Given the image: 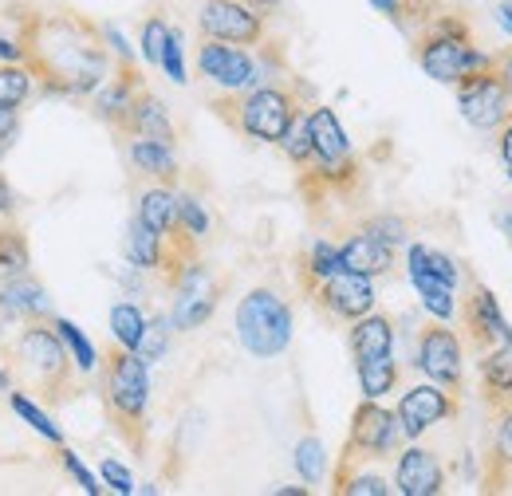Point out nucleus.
Segmentation results:
<instances>
[{"label":"nucleus","mask_w":512,"mask_h":496,"mask_svg":"<svg viewBox=\"0 0 512 496\" xmlns=\"http://www.w3.org/2000/svg\"><path fill=\"white\" fill-rule=\"evenodd\" d=\"M28 67L44 95L91 99L115 71V60L103 40V24H91L79 12H36L28 32Z\"/></svg>","instance_id":"f257e3e1"},{"label":"nucleus","mask_w":512,"mask_h":496,"mask_svg":"<svg viewBox=\"0 0 512 496\" xmlns=\"http://www.w3.org/2000/svg\"><path fill=\"white\" fill-rule=\"evenodd\" d=\"M308 126H312V162L296 170V186L304 193L308 209L316 213L323 201L351 197L363 186V166H359L355 146L331 107H312Z\"/></svg>","instance_id":"f03ea898"},{"label":"nucleus","mask_w":512,"mask_h":496,"mask_svg":"<svg viewBox=\"0 0 512 496\" xmlns=\"http://www.w3.org/2000/svg\"><path fill=\"white\" fill-rule=\"evenodd\" d=\"M99 371H103L99 386H103L107 422L130 453L142 457L150 441V363L138 351L115 343L107 359H99Z\"/></svg>","instance_id":"7ed1b4c3"},{"label":"nucleus","mask_w":512,"mask_h":496,"mask_svg":"<svg viewBox=\"0 0 512 496\" xmlns=\"http://www.w3.org/2000/svg\"><path fill=\"white\" fill-rule=\"evenodd\" d=\"M209 107L241 138L276 146L288 123L296 119V111H304V87L288 75V79H276V83H256L249 91H221Z\"/></svg>","instance_id":"20e7f679"},{"label":"nucleus","mask_w":512,"mask_h":496,"mask_svg":"<svg viewBox=\"0 0 512 496\" xmlns=\"http://www.w3.org/2000/svg\"><path fill=\"white\" fill-rule=\"evenodd\" d=\"M75 359L67 355L60 331L52 319H32L12 339V378H20L28 390H36L48 406H60L75 390Z\"/></svg>","instance_id":"39448f33"},{"label":"nucleus","mask_w":512,"mask_h":496,"mask_svg":"<svg viewBox=\"0 0 512 496\" xmlns=\"http://www.w3.org/2000/svg\"><path fill=\"white\" fill-rule=\"evenodd\" d=\"M414 60L434 83L453 87L465 71L493 63V56L473 44V28L461 12H438L426 28L414 32Z\"/></svg>","instance_id":"423d86ee"},{"label":"nucleus","mask_w":512,"mask_h":496,"mask_svg":"<svg viewBox=\"0 0 512 496\" xmlns=\"http://www.w3.org/2000/svg\"><path fill=\"white\" fill-rule=\"evenodd\" d=\"M237 339L253 359H276L292 343V308L280 292L253 288L237 304Z\"/></svg>","instance_id":"0eeeda50"},{"label":"nucleus","mask_w":512,"mask_h":496,"mask_svg":"<svg viewBox=\"0 0 512 496\" xmlns=\"http://www.w3.org/2000/svg\"><path fill=\"white\" fill-rule=\"evenodd\" d=\"M402 441L406 437H402V426H398L394 410L379 406V398H363L355 406V414H351V430H347V441H343L339 465L331 473V485L343 481L363 461H386V457H394Z\"/></svg>","instance_id":"6e6552de"},{"label":"nucleus","mask_w":512,"mask_h":496,"mask_svg":"<svg viewBox=\"0 0 512 496\" xmlns=\"http://www.w3.org/2000/svg\"><path fill=\"white\" fill-rule=\"evenodd\" d=\"M174 292V304H170V319H174V331H197L213 319V311L221 308V296H225V280L197 256L190 268L170 284Z\"/></svg>","instance_id":"1a4fd4ad"},{"label":"nucleus","mask_w":512,"mask_h":496,"mask_svg":"<svg viewBox=\"0 0 512 496\" xmlns=\"http://www.w3.org/2000/svg\"><path fill=\"white\" fill-rule=\"evenodd\" d=\"M453 91H457V111H461V119L469 126H477V130H497V126L512 115V99L493 63L465 71V75L453 83Z\"/></svg>","instance_id":"9d476101"},{"label":"nucleus","mask_w":512,"mask_h":496,"mask_svg":"<svg viewBox=\"0 0 512 496\" xmlns=\"http://www.w3.org/2000/svg\"><path fill=\"white\" fill-rule=\"evenodd\" d=\"M197 32H201V40L260 48L264 36H268V16H260L249 0H201Z\"/></svg>","instance_id":"9b49d317"},{"label":"nucleus","mask_w":512,"mask_h":496,"mask_svg":"<svg viewBox=\"0 0 512 496\" xmlns=\"http://www.w3.org/2000/svg\"><path fill=\"white\" fill-rule=\"evenodd\" d=\"M308 300H312V308L327 315L331 323H355L359 315H367V311H375V280L371 276H359V272H347V268H339L335 276H327L320 280L316 288H308L304 292Z\"/></svg>","instance_id":"f8f14e48"},{"label":"nucleus","mask_w":512,"mask_h":496,"mask_svg":"<svg viewBox=\"0 0 512 496\" xmlns=\"http://www.w3.org/2000/svg\"><path fill=\"white\" fill-rule=\"evenodd\" d=\"M457 414H461V394H453V390L438 386V382H418V386H410V390L398 398V406H394V418H398L406 441H418L430 426L453 422Z\"/></svg>","instance_id":"ddd939ff"},{"label":"nucleus","mask_w":512,"mask_h":496,"mask_svg":"<svg viewBox=\"0 0 512 496\" xmlns=\"http://www.w3.org/2000/svg\"><path fill=\"white\" fill-rule=\"evenodd\" d=\"M418 371L426 374L430 382L446 386L453 394L465 390V359H461V339L457 331H449L442 319L426 323L418 331Z\"/></svg>","instance_id":"4468645a"},{"label":"nucleus","mask_w":512,"mask_h":496,"mask_svg":"<svg viewBox=\"0 0 512 496\" xmlns=\"http://www.w3.org/2000/svg\"><path fill=\"white\" fill-rule=\"evenodd\" d=\"M461 315V327H465V343L481 355V351H493V347H505L512 343V327L505 319V311L497 304V296L485 288V284H469L465 292V304L457 308Z\"/></svg>","instance_id":"2eb2a0df"},{"label":"nucleus","mask_w":512,"mask_h":496,"mask_svg":"<svg viewBox=\"0 0 512 496\" xmlns=\"http://www.w3.org/2000/svg\"><path fill=\"white\" fill-rule=\"evenodd\" d=\"M197 71L217 83L221 91H249L256 87V60L253 48L221 44V40H201L197 44Z\"/></svg>","instance_id":"dca6fc26"},{"label":"nucleus","mask_w":512,"mask_h":496,"mask_svg":"<svg viewBox=\"0 0 512 496\" xmlns=\"http://www.w3.org/2000/svg\"><path fill=\"white\" fill-rule=\"evenodd\" d=\"M142 87H146V79H142L138 63H115V71H111V75L99 83V91L91 95L95 119H103L111 130L123 134L130 119V107H134V99H138Z\"/></svg>","instance_id":"f3484780"},{"label":"nucleus","mask_w":512,"mask_h":496,"mask_svg":"<svg viewBox=\"0 0 512 496\" xmlns=\"http://www.w3.org/2000/svg\"><path fill=\"white\" fill-rule=\"evenodd\" d=\"M394 489L402 496H438L446 493V465L434 449L410 445L394 461Z\"/></svg>","instance_id":"a211bd4d"},{"label":"nucleus","mask_w":512,"mask_h":496,"mask_svg":"<svg viewBox=\"0 0 512 496\" xmlns=\"http://www.w3.org/2000/svg\"><path fill=\"white\" fill-rule=\"evenodd\" d=\"M493 434L481 457V493L501 496L512 489V406L493 410Z\"/></svg>","instance_id":"6ab92c4d"},{"label":"nucleus","mask_w":512,"mask_h":496,"mask_svg":"<svg viewBox=\"0 0 512 496\" xmlns=\"http://www.w3.org/2000/svg\"><path fill=\"white\" fill-rule=\"evenodd\" d=\"M426 245H410L406 248V272H410V284H414V292H418V300H422V308L430 311V319H442L449 323L453 315H457V296H453V284H446L442 276H434L430 268H426Z\"/></svg>","instance_id":"aec40b11"},{"label":"nucleus","mask_w":512,"mask_h":496,"mask_svg":"<svg viewBox=\"0 0 512 496\" xmlns=\"http://www.w3.org/2000/svg\"><path fill=\"white\" fill-rule=\"evenodd\" d=\"M477 394L489 414L512 406V343L477 355Z\"/></svg>","instance_id":"412c9836"},{"label":"nucleus","mask_w":512,"mask_h":496,"mask_svg":"<svg viewBox=\"0 0 512 496\" xmlns=\"http://www.w3.org/2000/svg\"><path fill=\"white\" fill-rule=\"evenodd\" d=\"M398 248L383 245L379 237H371V233H363V229H355L343 245H339V260H343V268L347 272H359V276H371V280H383L394 272V264H398V256H394Z\"/></svg>","instance_id":"4be33fe9"},{"label":"nucleus","mask_w":512,"mask_h":496,"mask_svg":"<svg viewBox=\"0 0 512 496\" xmlns=\"http://www.w3.org/2000/svg\"><path fill=\"white\" fill-rule=\"evenodd\" d=\"M127 158H130V166H134V174H142V178H150V182H162V186H178L182 166H178L174 142H158V138L134 134L127 142Z\"/></svg>","instance_id":"5701e85b"},{"label":"nucleus","mask_w":512,"mask_h":496,"mask_svg":"<svg viewBox=\"0 0 512 496\" xmlns=\"http://www.w3.org/2000/svg\"><path fill=\"white\" fill-rule=\"evenodd\" d=\"M347 347L351 359H379V355H394V319L383 311H367L351 323L347 331Z\"/></svg>","instance_id":"b1692460"},{"label":"nucleus","mask_w":512,"mask_h":496,"mask_svg":"<svg viewBox=\"0 0 512 496\" xmlns=\"http://www.w3.org/2000/svg\"><path fill=\"white\" fill-rule=\"evenodd\" d=\"M134 134H142V138H158V142H178V130H174V119H170L166 103H162L150 87H142L138 99H134V107H130V119H127L123 138H134Z\"/></svg>","instance_id":"393cba45"},{"label":"nucleus","mask_w":512,"mask_h":496,"mask_svg":"<svg viewBox=\"0 0 512 496\" xmlns=\"http://www.w3.org/2000/svg\"><path fill=\"white\" fill-rule=\"evenodd\" d=\"M123 256L134 272H158L162 256H166V237L154 233L142 217H130L127 237H123Z\"/></svg>","instance_id":"a878e982"},{"label":"nucleus","mask_w":512,"mask_h":496,"mask_svg":"<svg viewBox=\"0 0 512 496\" xmlns=\"http://www.w3.org/2000/svg\"><path fill=\"white\" fill-rule=\"evenodd\" d=\"M134 217H142L154 233H170L178 225V189L162 186V182H150V186L138 193L134 201Z\"/></svg>","instance_id":"bb28decb"},{"label":"nucleus","mask_w":512,"mask_h":496,"mask_svg":"<svg viewBox=\"0 0 512 496\" xmlns=\"http://www.w3.org/2000/svg\"><path fill=\"white\" fill-rule=\"evenodd\" d=\"M36 75L28 63H0V119H16L20 107L32 99Z\"/></svg>","instance_id":"cd10ccee"},{"label":"nucleus","mask_w":512,"mask_h":496,"mask_svg":"<svg viewBox=\"0 0 512 496\" xmlns=\"http://www.w3.org/2000/svg\"><path fill=\"white\" fill-rule=\"evenodd\" d=\"M371 8L383 12L394 28H402V32L414 36L418 28H426L442 12V0H371Z\"/></svg>","instance_id":"c85d7f7f"},{"label":"nucleus","mask_w":512,"mask_h":496,"mask_svg":"<svg viewBox=\"0 0 512 496\" xmlns=\"http://www.w3.org/2000/svg\"><path fill=\"white\" fill-rule=\"evenodd\" d=\"M339 268H343V260H339V245H335V241H327V237H320L308 252H300V256H296V276H300V288H304V292H308V288H316V284L327 280V276H335Z\"/></svg>","instance_id":"c756f323"},{"label":"nucleus","mask_w":512,"mask_h":496,"mask_svg":"<svg viewBox=\"0 0 512 496\" xmlns=\"http://www.w3.org/2000/svg\"><path fill=\"white\" fill-rule=\"evenodd\" d=\"M8 406H12V414H16L32 434H40L48 445H56V449L64 445V430L52 422V414H48L32 394H24V390H8Z\"/></svg>","instance_id":"7c9ffc66"},{"label":"nucleus","mask_w":512,"mask_h":496,"mask_svg":"<svg viewBox=\"0 0 512 496\" xmlns=\"http://www.w3.org/2000/svg\"><path fill=\"white\" fill-rule=\"evenodd\" d=\"M8 20L12 24L0 28V63H28V32H32L36 12L24 8V4H12Z\"/></svg>","instance_id":"2f4dec72"},{"label":"nucleus","mask_w":512,"mask_h":496,"mask_svg":"<svg viewBox=\"0 0 512 496\" xmlns=\"http://www.w3.org/2000/svg\"><path fill=\"white\" fill-rule=\"evenodd\" d=\"M28 268H32V248L24 229H16L12 221H0V280L28 276Z\"/></svg>","instance_id":"473e14b6"},{"label":"nucleus","mask_w":512,"mask_h":496,"mask_svg":"<svg viewBox=\"0 0 512 496\" xmlns=\"http://www.w3.org/2000/svg\"><path fill=\"white\" fill-rule=\"evenodd\" d=\"M355 374H359V390L363 398H386L398 386V363L394 355H379V359H355Z\"/></svg>","instance_id":"72a5a7b5"},{"label":"nucleus","mask_w":512,"mask_h":496,"mask_svg":"<svg viewBox=\"0 0 512 496\" xmlns=\"http://www.w3.org/2000/svg\"><path fill=\"white\" fill-rule=\"evenodd\" d=\"M52 327L60 331L67 355L75 359L79 374H95V371H99V351H95V343L83 335V327H75V323H71V319H64V315H52Z\"/></svg>","instance_id":"f704fd0d"},{"label":"nucleus","mask_w":512,"mask_h":496,"mask_svg":"<svg viewBox=\"0 0 512 496\" xmlns=\"http://www.w3.org/2000/svg\"><path fill=\"white\" fill-rule=\"evenodd\" d=\"M280 154L300 170V166H308L312 162V126H308V107L304 111H296V119L288 123V130L280 134Z\"/></svg>","instance_id":"c9c22d12"},{"label":"nucleus","mask_w":512,"mask_h":496,"mask_svg":"<svg viewBox=\"0 0 512 496\" xmlns=\"http://www.w3.org/2000/svg\"><path fill=\"white\" fill-rule=\"evenodd\" d=\"M142 331H146V311L138 308V304H115L111 308V335H115V343L119 347H127V351H138V343H142Z\"/></svg>","instance_id":"e433bc0d"},{"label":"nucleus","mask_w":512,"mask_h":496,"mask_svg":"<svg viewBox=\"0 0 512 496\" xmlns=\"http://www.w3.org/2000/svg\"><path fill=\"white\" fill-rule=\"evenodd\" d=\"M355 229H363V233L379 237V241L390 245V248H402L406 245V237H410V221H406V217H398V213H371V217H363Z\"/></svg>","instance_id":"4c0bfd02"},{"label":"nucleus","mask_w":512,"mask_h":496,"mask_svg":"<svg viewBox=\"0 0 512 496\" xmlns=\"http://www.w3.org/2000/svg\"><path fill=\"white\" fill-rule=\"evenodd\" d=\"M296 473L304 477V485H320L323 473H327V453H323V441L316 434H308L296 445Z\"/></svg>","instance_id":"58836bf2"},{"label":"nucleus","mask_w":512,"mask_h":496,"mask_svg":"<svg viewBox=\"0 0 512 496\" xmlns=\"http://www.w3.org/2000/svg\"><path fill=\"white\" fill-rule=\"evenodd\" d=\"M170 331H174V319H170V315H154V319H146L138 355H142L146 363H158V359L166 355V347H170Z\"/></svg>","instance_id":"ea45409f"},{"label":"nucleus","mask_w":512,"mask_h":496,"mask_svg":"<svg viewBox=\"0 0 512 496\" xmlns=\"http://www.w3.org/2000/svg\"><path fill=\"white\" fill-rule=\"evenodd\" d=\"M335 496H390V481L379 473H363V469H351L343 481L331 485Z\"/></svg>","instance_id":"a19ab883"},{"label":"nucleus","mask_w":512,"mask_h":496,"mask_svg":"<svg viewBox=\"0 0 512 496\" xmlns=\"http://www.w3.org/2000/svg\"><path fill=\"white\" fill-rule=\"evenodd\" d=\"M178 225L190 233V237H197V241H205L209 237V209L201 205V197H193V193H178Z\"/></svg>","instance_id":"79ce46f5"},{"label":"nucleus","mask_w":512,"mask_h":496,"mask_svg":"<svg viewBox=\"0 0 512 496\" xmlns=\"http://www.w3.org/2000/svg\"><path fill=\"white\" fill-rule=\"evenodd\" d=\"M162 71L178 87L190 83V75H186V40H182V28H174V24H170V36H166V48H162Z\"/></svg>","instance_id":"37998d69"},{"label":"nucleus","mask_w":512,"mask_h":496,"mask_svg":"<svg viewBox=\"0 0 512 496\" xmlns=\"http://www.w3.org/2000/svg\"><path fill=\"white\" fill-rule=\"evenodd\" d=\"M166 36H170V24L162 16H150L142 24V36H138V52L150 67H162V48H166Z\"/></svg>","instance_id":"c03bdc74"},{"label":"nucleus","mask_w":512,"mask_h":496,"mask_svg":"<svg viewBox=\"0 0 512 496\" xmlns=\"http://www.w3.org/2000/svg\"><path fill=\"white\" fill-rule=\"evenodd\" d=\"M60 465H64L67 477H71V481H75V485H79V489H83L87 496H99V493H103L99 477H95V473H91V469H87V465H83V461L75 457V449H67V445H60Z\"/></svg>","instance_id":"a18cd8bd"},{"label":"nucleus","mask_w":512,"mask_h":496,"mask_svg":"<svg viewBox=\"0 0 512 496\" xmlns=\"http://www.w3.org/2000/svg\"><path fill=\"white\" fill-rule=\"evenodd\" d=\"M99 477L107 481V489L119 496H130L134 493V473H130L123 461H115V457H107L103 465H99Z\"/></svg>","instance_id":"49530a36"},{"label":"nucleus","mask_w":512,"mask_h":496,"mask_svg":"<svg viewBox=\"0 0 512 496\" xmlns=\"http://www.w3.org/2000/svg\"><path fill=\"white\" fill-rule=\"evenodd\" d=\"M422 260H426V268H430L434 276H442L446 284H453V288H457V280H461V268L453 264V256H446V252H438V248L426 245V256H422Z\"/></svg>","instance_id":"de8ad7c7"},{"label":"nucleus","mask_w":512,"mask_h":496,"mask_svg":"<svg viewBox=\"0 0 512 496\" xmlns=\"http://www.w3.org/2000/svg\"><path fill=\"white\" fill-rule=\"evenodd\" d=\"M103 40H107L111 56H115L119 63H134V52H130V44L123 40V32H119L115 24H103Z\"/></svg>","instance_id":"09e8293b"},{"label":"nucleus","mask_w":512,"mask_h":496,"mask_svg":"<svg viewBox=\"0 0 512 496\" xmlns=\"http://www.w3.org/2000/svg\"><path fill=\"white\" fill-rule=\"evenodd\" d=\"M493 67H497V75H501V83H505V91H509L512 99V44L493 52Z\"/></svg>","instance_id":"8fccbe9b"},{"label":"nucleus","mask_w":512,"mask_h":496,"mask_svg":"<svg viewBox=\"0 0 512 496\" xmlns=\"http://www.w3.org/2000/svg\"><path fill=\"white\" fill-rule=\"evenodd\" d=\"M497 154H501V162L512 170V115L497 126Z\"/></svg>","instance_id":"3c124183"},{"label":"nucleus","mask_w":512,"mask_h":496,"mask_svg":"<svg viewBox=\"0 0 512 496\" xmlns=\"http://www.w3.org/2000/svg\"><path fill=\"white\" fill-rule=\"evenodd\" d=\"M16 217V193L8 186V178L0 174V221H12Z\"/></svg>","instance_id":"603ef678"},{"label":"nucleus","mask_w":512,"mask_h":496,"mask_svg":"<svg viewBox=\"0 0 512 496\" xmlns=\"http://www.w3.org/2000/svg\"><path fill=\"white\" fill-rule=\"evenodd\" d=\"M16 130H20V123H16V119H0V158L12 150V142H16Z\"/></svg>","instance_id":"864d4df0"},{"label":"nucleus","mask_w":512,"mask_h":496,"mask_svg":"<svg viewBox=\"0 0 512 496\" xmlns=\"http://www.w3.org/2000/svg\"><path fill=\"white\" fill-rule=\"evenodd\" d=\"M497 20L512 32V0H497Z\"/></svg>","instance_id":"5fc2aeb1"},{"label":"nucleus","mask_w":512,"mask_h":496,"mask_svg":"<svg viewBox=\"0 0 512 496\" xmlns=\"http://www.w3.org/2000/svg\"><path fill=\"white\" fill-rule=\"evenodd\" d=\"M249 4H253L260 16H272V12H276V8L284 4V0H249Z\"/></svg>","instance_id":"6e6d98bb"},{"label":"nucleus","mask_w":512,"mask_h":496,"mask_svg":"<svg viewBox=\"0 0 512 496\" xmlns=\"http://www.w3.org/2000/svg\"><path fill=\"white\" fill-rule=\"evenodd\" d=\"M8 386H12V371H4V367H0V390H8Z\"/></svg>","instance_id":"4d7b16f0"}]
</instances>
